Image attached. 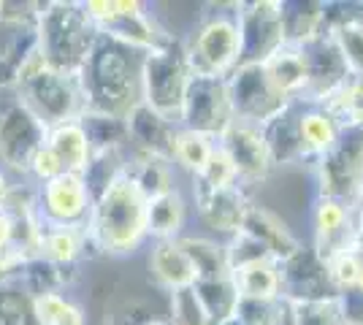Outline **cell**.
I'll return each instance as SVG.
<instances>
[{
	"label": "cell",
	"mask_w": 363,
	"mask_h": 325,
	"mask_svg": "<svg viewBox=\"0 0 363 325\" xmlns=\"http://www.w3.org/2000/svg\"><path fill=\"white\" fill-rule=\"evenodd\" d=\"M144 55L147 52H138L98 33L95 47L76 74L87 114L125 122L141 106Z\"/></svg>",
	"instance_id": "1"
},
{
	"label": "cell",
	"mask_w": 363,
	"mask_h": 325,
	"mask_svg": "<svg viewBox=\"0 0 363 325\" xmlns=\"http://www.w3.org/2000/svg\"><path fill=\"white\" fill-rule=\"evenodd\" d=\"M147 203V195L130 182L128 173L117 176L101 193H95L87 222L92 255L130 258L150 247Z\"/></svg>",
	"instance_id": "2"
},
{
	"label": "cell",
	"mask_w": 363,
	"mask_h": 325,
	"mask_svg": "<svg viewBox=\"0 0 363 325\" xmlns=\"http://www.w3.org/2000/svg\"><path fill=\"white\" fill-rule=\"evenodd\" d=\"M98 41V30L82 3L52 0L38 3L35 16V52L44 62L62 74H79Z\"/></svg>",
	"instance_id": "3"
},
{
	"label": "cell",
	"mask_w": 363,
	"mask_h": 325,
	"mask_svg": "<svg viewBox=\"0 0 363 325\" xmlns=\"http://www.w3.org/2000/svg\"><path fill=\"white\" fill-rule=\"evenodd\" d=\"M11 95L46 127L82 120L87 114L79 76L49 68L35 49L30 52V57L22 62Z\"/></svg>",
	"instance_id": "4"
},
{
	"label": "cell",
	"mask_w": 363,
	"mask_h": 325,
	"mask_svg": "<svg viewBox=\"0 0 363 325\" xmlns=\"http://www.w3.org/2000/svg\"><path fill=\"white\" fill-rule=\"evenodd\" d=\"M182 41L193 76L230 79L242 65V33L236 3L209 6Z\"/></svg>",
	"instance_id": "5"
},
{
	"label": "cell",
	"mask_w": 363,
	"mask_h": 325,
	"mask_svg": "<svg viewBox=\"0 0 363 325\" xmlns=\"http://www.w3.org/2000/svg\"><path fill=\"white\" fill-rule=\"evenodd\" d=\"M193 71L187 65L184 41L174 35L163 47L152 49L144 55L141 65V103L152 108L155 114L166 117L174 125H179L182 103L190 87Z\"/></svg>",
	"instance_id": "6"
},
{
	"label": "cell",
	"mask_w": 363,
	"mask_h": 325,
	"mask_svg": "<svg viewBox=\"0 0 363 325\" xmlns=\"http://www.w3.org/2000/svg\"><path fill=\"white\" fill-rule=\"evenodd\" d=\"M82 6L101 35L138 52H152L174 38V33L163 28L155 11L141 0H84Z\"/></svg>",
	"instance_id": "7"
},
{
	"label": "cell",
	"mask_w": 363,
	"mask_h": 325,
	"mask_svg": "<svg viewBox=\"0 0 363 325\" xmlns=\"http://www.w3.org/2000/svg\"><path fill=\"white\" fill-rule=\"evenodd\" d=\"M315 195L352 203L363 190V127H342V136L312 166Z\"/></svg>",
	"instance_id": "8"
},
{
	"label": "cell",
	"mask_w": 363,
	"mask_h": 325,
	"mask_svg": "<svg viewBox=\"0 0 363 325\" xmlns=\"http://www.w3.org/2000/svg\"><path fill=\"white\" fill-rule=\"evenodd\" d=\"M46 125L35 120L14 95L0 101V169L16 182H28L35 152L44 147Z\"/></svg>",
	"instance_id": "9"
},
{
	"label": "cell",
	"mask_w": 363,
	"mask_h": 325,
	"mask_svg": "<svg viewBox=\"0 0 363 325\" xmlns=\"http://www.w3.org/2000/svg\"><path fill=\"white\" fill-rule=\"evenodd\" d=\"M33 203L38 222L65 225V228H87L92 212V190L84 173H60L44 185H33Z\"/></svg>",
	"instance_id": "10"
},
{
	"label": "cell",
	"mask_w": 363,
	"mask_h": 325,
	"mask_svg": "<svg viewBox=\"0 0 363 325\" xmlns=\"http://www.w3.org/2000/svg\"><path fill=\"white\" fill-rule=\"evenodd\" d=\"M239 33H242V65L266 62L288 44L282 0H250L236 3Z\"/></svg>",
	"instance_id": "11"
},
{
	"label": "cell",
	"mask_w": 363,
	"mask_h": 325,
	"mask_svg": "<svg viewBox=\"0 0 363 325\" xmlns=\"http://www.w3.org/2000/svg\"><path fill=\"white\" fill-rule=\"evenodd\" d=\"M233 122H236V114L230 103L228 79H190V87L182 103L179 127L220 139Z\"/></svg>",
	"instance_id": "12"
},
{
	"label": "cell",
	"mask_w": 363,
	"mask_h": 325,
	"mask_svg": "<svg viewBox=\"0 0 363 325\" xmlns=\"http://www.w3.org/2000/svg\"><path fill=\"white\" fill-rule=\"evenodd\" d=\"M228 90H230V103H233L236 120L257 125V127H263L288 103H293L274 87L263 65H255V62L239 65L233 71V76L228 79Z\"/></svg>",
	"instance_id": "13"
},
{
	"label": "cell",
	"mask_w": 363,
	"mask_h": 325,
	"mask_svg": "<svg viewBox=\"0 0 363 325\" xmlns=\"http://www.w3.org/2000/svg\"><path fill=\"white\" fill-rule=\"evenodd\" d=\"M252 190L236 185L212 193H190V206L198 225L206 231V236L225 241L233 233L242 231L244 215L252 203Z\"/></svg>",
	"instance_id": "14"
},
{
	"label": "cell",
	"mask_w": 363,
	"mask_h": 325,
	"mask_svg": "<svg viewBox=\"0 0 363 325\" xmlns=\"http://www.w3.org/2000/svg\"><path fill=\"white\" fill-rule=\"evenodd\" d=\"M309 247L318 252L320 258H331L342 249L355 247V215L352 203L328 198V195H315L312 209H309Z\"/></svg>",
	"instance_id": "15"
},
{
	"label": "cell",
	"mask_w": 363,
	"mask_h": 325,
	"mask_svg": "<svg viewBox=\"0 0 363 325\" xmlns=\"http://www.w3.org/2000/svg\"><path fill=\"white\" fill-rule=\"evenodd\" d=\"M220 149L228 155V160L233 163L236 169V176L242 187L252 190L260 182L269 179L272 173V157H269V149H266V141H263V133L257 125L250 122H236L228 127L225 133L217 139Z\"/></svg>",
	"instance_id": "16"
},
{
	"label": "cell",
	"mask_w": 363,
	"mask_h": 325,
	"mask_svg": "<svg viewBox=\"0 0 363 325\" xmlns=\"http://www.w3.org/2000/svg\"><path fill=\"white\" fill-rule=\"evenodd\" d=\"M298 47L303 49L306 71H309V90L303 95V101L306 103H325L350 81L347 62L339 55L333 38L325 30L298 44Z\"/></svg>",
	"instance_id": "17"
},
{
	"label": "cell",
	"mask_w": 363,
	"mask_h": 325,
	"mask_svg": "<svg viewBox=\"0 0 363 325\" xmlns=\"http://www.w3.org/2000/svg\"><path fill=\"white\" fill-rule=\"evenodd\" d=\"M279 274H282V298L293 304L336 298L325 277V263L309 244H303L285 263H279Z\"/></svg>",
	"instance_id": "18"
},
{
	"label": "cell",
	"mask_w": 363,
	"mask_h": 325,
	"mask_svg": "<svg viewBox=\"0 0 363 325\" xmlns=\"http://www.w3.org/2000/svg\"><path fill=\"white\" fill-rule=\"evenodd\" d=\"M242 231L250 233L277 263H285L290 255H296L303 247V241L293 233V228L282 217L255 201L250 203V209L244 215Z\"/></svg>",
	"instance_id": "19"
},
{
	"label": "cell",
	"mask_w": 363,
	"mask_h": 325,
	"mask_svg": "<svg viewBox=\"0 0 363 325\" xmlns=\"http://www.w3.org/2000/svg\"><path fill=\"white\" fill-rule=\"evenodd\" d=\"M147 271H150L155 287H160L166 295L196 285V268H193V261L187 258L179 239L177 241H150Z\"/></svg>",
	"instance_id": "20"
},
{
	"label": "cell",
	"mask_w": 363,
	"mask_h": 325,
	"mask_svg": "<svg viewBox=\"0 0 363 325\" xmlns=\"http://www.w3.org/2000/svg\"><path fill=\"white\" fill-rule=\"evenodd\" d=\"M92 255L90 239H87V228H65V225H41V236H38V261L60 268L65 274H74L79 263Z\"/></svg>",
	"instance_id": "21"
},
{
	"label": "cell",
	"mask_w": 363,
	"mask_h": 325,
	"mask_svg": "<svg viewBox=\"0 0 363 325\" xmlns=\"http://www.w3.org/2000/svg\"><path fill=\"white\" fill-rule=\"evenodd\" d=\"M298 108H301V101H293L274 120H269L260 127L269 157H272V169H298V166H303L301 136H298Z\"/></svg>",
	"instance_id": "22"
},
{
	"label": "cell",
	"mask_w": 363,
	"mask_h": 325,
	"mask_svg": "<svg viewBox=\"0 0 363 325\" xmlns=\"http://www.w3.org/2000/svg\"><path fill=\"white\" fill-rule=\"evenodd\" d=\"M298 136H301L303 169L312 171V166L339 141L342 125L323 103H306V101H301V108H298Z\"/></svg>",
	"instance_id": "23"
},
{
	"label": "cell",
	"mask_w": 363,
	"mask_h": 325,
	"mask_svg": "<svg viewBox=\"0 0 363 325\" xmlns=\"http://www.w3.org/2000/svg\"><path fill=\"white\" fill-rule=\"evenodd\" d=\"M193 217V206H190V195L177 187L168 190L157 198H150L147 203V231H150V241H177L187 233Z\"/></svg>",
	"instance_id": "24"
},
{
	"label": "cell",
	"mask_w": 363,
	"mask_h": 325,
	"mask_svg": "<svg viewBox=\"0 0 363 325\" xmlns=\"http://www.w3.org/2000/svg\"><path fill=\"white\" fill-rule=\"evenodd\" d=\"M128 127V141L133 152H144V155H157L171 160V149H174V136L177 127L171 120L155 114L152 108H147L144 103L125 120Z\"/></svg>",
	"instance_id": "25"
},
{
	"label": "cell",
	"mask_w": 363,
	"mask_h": 325,
	"mask_svg": "<svg viewBox=\"0 0 363 325\" xmlns=\"http://www.w3.org/2000/svg\"><path fill=\"white\" fill-rule=\"evenodd\" d=\"M44 144L49 147V152L60 160L65 173H84L90 166L92 144L84 120H71V122L46 127Z\"/></svg>",
	"instance_id": "26"
},
{
	"label": "cell",
	"mask_w": 363,
	"mask_h": 325,
	"mask_svg": "<svg viewBox=\"0 0 363 325\" xmlns=\"http://www.w3.org/2000/svg\"><path fill=\"white\" fill-rule=\"evenodd\" d=\"M230 277L236 282L242 304H274L282 298V274L274 258H260L242 268H233Z\"/></svg>",
	"instance_id": "27"
},
{
	"label": "cell",
	"mask_w": 363,
	"mask_h": 325,
	"mask_svg": "<svg viewBox=\"0 0 363 325\" xmlns=\"http://www.w3.org/2000/svg\"><path fill=\"white\" fill-rule=\"evenodd\" d=\"M272 84L285 95L288 101H303L309 90V71H306V57L298 44H285L277 55H272L266 62H260Z\"/></svg>",
	"instance_id": "28"
},
{
	"label": "cell",
	"mask_w": 363,
	"mask_h": 325,
	"mask_svg": "<svg viewBox=\"0 0 363 325\" xmlns=\"http://www.w3.org/2000/svg\"><path fill=\"white\" fill-rule=\"evenodd\" d=\"M125 173H128L130 182L147 195V201L179 187V171L174 169V163H171L168 157L144 155V152H133V149H130Z\"/></svg>",
	"instance_id": "29"
},
{
	"label": "cell",
	"mask_w": 363,
	"mask_h": 325,
	"mask_svg": "<svg viewBox=\"0 0 363 325\" xmlns=\"http://www.w3.org/2000/svg\"><path fill=\"white\" fill-rule=\"evenodd\" d=\"M193 290H196L198 301L203 304V309L214 325H225L242 309V295L236 290V282L230 274L214 279H198Z\"/></svg>",
	"instance_id": "30"
},
{
	"label": "cell",
	"mask_w": 363,
	"mask_h": 325,
	"mask_svg": "<svg viewBox=\"0 0 363 325\" xmlns=\"http://www.w3.org/2000/svg\"><path fill=\"white\" fill-rule=\"evenodd\" d=\"M33 314L38 325H90L87 309L68 290L33 293Z\"/></svg>",
	"instance_id": "31"
},
{
	"label": "cell",
	"mask_w": 363,
	"mask_h": 325,
	"mask_svg": "<svg viewBox=\"0 0 363 325\" xmlns=\"http://www.w3.org/2000/svg\"><path fill=\"white\" fill-rule=\"evenodd\" d=\"M187 258L193 261L196 268V282L198 279H214V277H225L230 274L225 261V244L220 239H212L206 233H184L179 239Z\"/></svg>",
	"instance_id": "32"
},
{
	"label": "cell",
	"mask_w": 363,
	"mask_h": 325,
	"mask_svg": "<svg viewBox=\"0 0 363 325\" xmlns=\"http://www.w3.org/2000/svg\"><path fill=\"white\" fill-rule=\"evenodd\" d=\"M214 149H217V139L196 133V130H187V127H177L174 149H171V163H174V169L179 171V173H184L187 179H193L209 163Z\"/></svg>",
	"instance_id": "33"
},
{
	"label": "cell",
	"mask_w": 363,
	"mask_h": 325,
	"mask_svg": "<svg viewBox=\"0 0 363 325\" xmlns=\"http://www.w3.org/2000/svg\"><path fill=\"white\" fill-rule=\"evenodd\" d=\"M0 325H38L33 290L22 274H0Z\"/></svg>",
	"instance_id": "34"
},
{
	"label": "cell",
	"mask_w": 363,
	"mask_h": 325,
	"mask_svg": "<svg viewBox=\"0 0 363 325\" xmlns=\"http://www.w3.org/2000/svg\"><path fill=\"white\" fill-rule=\"evenodd\" d=\"M323 263H325V277H328V285H331L333 295L342 298V295H347L350 290L355 287V282H358V274H361V268H363V252L358 247L342 249V252H336L331 258H325Z\"/></svg>",
	"instance_id": "35"
},
{
	"label": "cell",
	"mask_w": 363,
	"mask_h": 325,
	"mask_svg": "<svg viewBox=\"0 0 363 325\" xmlns=\"http://www.w3.org/2000/svg\"><path fill=\"white\" fill-rule=\"evenodd\" d=\"M323 106L339 120L342 127H363V76H350L347 84Z\"/></svg>",
	"instance_id": "36"
},
{
	"label": "cell",
	"mask_w": 363,
	"mask_h": 325,
	"mask_svg": "<svg viewBox=\"0 0 363 325\" xmlns=\"http://www.w3.org/2000/svg\"><path fill=\"white\" fill-rule=\"evenodd\" d=\"M236 185H242L239 176H236V169H233V163L228 160V155L217 144V149L209 157V163L203 166V171L190 179V193H212V190H225V187Z\"/></svg>",
	"instance_id": "37"
},
{
	"label": "cell",
	"mask_w": 363,
	"mask_h": 325,
	"mask_svg": "<svg viewBox=\"0 0 363 325\" xmlns=\"http://www.w3.org/2000/svg\"><path fill=\"white\" fill-rule=\"evenodd\" d=\"M168 325H214L193 287L168 293Z\"/></svg>",
	"instance_id": "38"
},
{
	"label": "cell",
	"mask_w": 363,
	"mask_h": 325,
	"mask_svg": "<svg viewBox=\"0 0 363 325\" xmlns=\"http://www.w3.org/2000/svg\"><path fill=\"white\" fill-rule=\"evenodd\" d=\"M296 325H350L339 298L296 304Z\"/></svg>",
	"instance_id": "39"
},
{
	"label": "cell",
	"mask_w": 363,
	"mask_h": 325,
	"mask_svg": "<svg viewBox=\"0 0 363 325\" xmlns=\"http://www.w3.org/2000/svg\"><path fill=\"white\" fill-rule=\"evenodd\" d=\"M352 215H355V247L363 252V190L352 201Z\"/></svg>",
	"instance_id": "40"
},
{
	"label": "cell",
	"mask_w": 363,
	"mask_h": 325,
	"mask_svg": "<svg viewBox=\"0 0 363 325\" xmlns=\"http://www.w3.org/2000/svg\"><path fill=\"white\" fill-rule=\"evenodd\" d=\"M16 185H19V182H16L14 176H11V173H6V171L0 169V206H3V203L11 198V193L16 190Z\"/></svg>",
	"instance_id": "41"
},
{
	"label": "cell",
	"mask_w": 363,
	"mask_h": 325,
	"mask_svg": "<svg viewBox=\"0 0 363 325\" xmlns=\"http://www.w3.org/2000/svg\"><path fill=\"white\" fill-rule=\"evenodd\" d=\"M138 325H168V320L166 317H150V320H144V323Z\"/></svg>",
	"instance_id": "42"
}]
</instances>
